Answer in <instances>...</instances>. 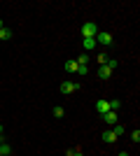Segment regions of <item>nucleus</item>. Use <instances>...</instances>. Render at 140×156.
Masks as SVG:
<instances>
[{"mask_svg":"<svg viewBox=\"0 0 140 156\" xmlns=\"http://www.w3.org/2000/svg\"><path fill=\"white\" fill-rule=\"evenodd\" d=\"M12 37V30H9V28H0V40H2V42H7V40Z\"/></svg>","mask_w":140,"mask_h":156,"instance_id":"obj_11","label":"nucleus"},{"mask_svg":"<svg viewBox=\"0 0 140 156\" xmlns=\"http://www.w3.org/2000/svg\"><path fill=\"white\" fill-rule=\"evenodd\" d=\"M66 156H84V154H82V149H77V147H75V149H68Z\"/></svg>","mask_w":140,"mask_h":156,"instance_id":"obj_15","label":"nucleus"},{"mask_svg":"<svg viewBox=\"0 0 140 156\" xmlns=\"http://www.w3.org/2000/svg\"><path fill=\"white\" fill-rule=\"evenodd\" d=\"M75 91H80V82H61V93L63 96H70Z\"/></svg>","mask_w":140,"mask_h":156,"instance_id":"obj_3","label":"nucleus"},{"mask_svg":"<svg viewBox=\"0 0 140 156\" xmlns=\"http://www.w3.org/2000/svg\"><path fill=\"white\" fill-rule=\"evenodd\" d=\"M63 68H66V72H77V68H80V65H77V61H75V58H70V61H66V65H63Z\"/></svg>","mask_w":140,"mask_h":156,"instance_id":"obj_9","label":"nucleus"},{"mask_svg":"<svg viewBox=\"0 0 140 156\" xmlns=\"http://www.w3.org/2000/svg\"><path fill=\"white\" fill-rule=\"evenodd\" d=\"M89 58H91V56H89L87 51H82L80 56H77V58H75V61H77V65H87V63H89Z\"/></svg>","mask_w":140,"mask_h":156,"instance_id":"obj_10","label":"nucleus"},{"mask_svg":"<svg viewBox=\"0 0 140 156\" xmlns=\"http://www.w3.org/2000/svg\"><path fill=\"white\" fill-rule=\"evenodd\" d=\"M0 28H5V21H2V19H0Z\"/></svg>","mask_w":140,"mask_h":156,"instance_id":"obj_22","label":"nucleus"},{"mask_svg":"<svg viewBox=\"0 0 140 156\" xmlns=\"http://www.w3.org/2000/svg\"><path fill=\"white\" fill-rule=\"evenodd\" d=\"M96 110H98V114L103 117L105 112H110V103H107V100H98V103H96Z\"/></svg>","mask_w":140,"mask_h":156,"instance_id":"obj_7","label":"nucleus"},{"mask_svg":"<svg viewBox=\"0 0 140 156\" xmlns=\"http://www.w3.org/2000/svg\"><path fill=\"white\" fill-rule=\"evenodd\" d=\"M2 133H5V126H2V124H0V135H2Z\"/></svg>","mask_w":140,"mask_h":156,"instance_id":"obj_21","label":"nucleus"},{"mask_svg":"<svg viewBox=\"0 0 140 156\" xmlns=\"http://www.w3.org/2000/svg\"><path fill=\"white\" fill-rule=\"evenodd\" d=\"M9 151H12L9 144H7V142H0V154H2V156H9Z\"/></svg>","mask_w":140,"mask_h":156,"instance_id":"obj_13","label":"nucleus"},{"mask_svg":"<svg viewBox=\"0 0 140 156\" xmlns=\"http://www.w3.org/2000/svg\"><path fill=\"white\" fill-rule=\"evenodd\" d=\"M105 65H107V68H110V70L114 72V68H117V58H107V63H105Z\"/></svg>","mask_w":140,"mask_h":156,"instance_id":"obj_18","label":"nucleus"},{"mask_svg":"<svg viewBox=\"0 0 140 156\" xmlns=\"http://www.w3.org/2000/svg\"><path fill=\"white\" fill-rule=\"evenodd\" d=\"M82 47H84L87 51L96 49V37H82Z\"/></svg>","mask_w":140,"mask_h":156,"instance_id":"obj_8","label":"nucleus"},{"mask_svg":"<svg viewBox=\"0 0 140 156\" xmlns=\"http://www.w3.org/2000/svg\"><path fill=\"white\" fill-rule=\"evenodd\" d=\"M131 142H135V144L140 142V130H138V128H135L133 133H131Z\"/></svg>","mask_w":140,"mask_h":156,"instance_id":"obj_17","label":"nucleus"},{"mask_svg":"<svg viewBox=\"0 0 140 156\" xmlns=\"http://www.w3.org/2000/svg\"><path fill=\"white\" fill-rule=\"evenodd\" d=\"M0 156H2V154H0Z\"/></svg>","mask_w":140,"mask_h":156,"instance_id":"obj_24","label":"nucleus"},{"mask_svg":"<svg viewBox=\"0 0 140 156\" xmlns=\"http://www.w3.org/2000/svg\"><path fill=\"white\" fill-rule=\"evenodd\" d=\"M54 117H56V119H63V117H66V110H63L61 105H56V107H54Z\"/></svg>","mask_w":140,"mask_h":156,"instance_id":"obj_12","label":"nucleus"},{"mask_svg":"<svg viewBox=\"0 0 140 156\" xmlns=\"http://www.w3.org/2000/svg\"><path fill=\"white\" fill-rule=\"evenodd\" d=\"M98 77L100 79H110L112 77V70H110L107 65H98Z\"/></svg>","mask_w":140,"mask_h":156,"instance_id":"obj_6","label":"nucleus"},{"mask_svg":"<svg viewBox=\"0 0 140 156\" xmlns=\"http://www.w3.org/2000/svg\"><path fill=\"white\" fill-rule=\"evenodd\" d=\"M103 142H107V144H112V142H117V135H114V130L112 128H107V130H103Z\"/></svg>","mask_w":140,"mask_h":156,"instance_id":"obj_4","label":"nucleus"},{"mask_svg":"<svg viewBox=\"0 0 140 156\" xmlns=\"http://www.w3.org/2000/svg\"><path fill=\"white\" fill-rule=\"evenodd\" d=\"M119 156H131V154H126V151H121V154H119Z\"/></svg>","mask_w":140,"mask_h":156,"instance_id":"obj_23","label":"nucleus"},{"mask_svg":"<svg viewBox=\"0 0 140 156\" xmlns=\"http://www.w3.org/2000/svg\"><path fill=\"white\" fill-rule=\"evenodd\" d=\"M77 72H80V75H87V72H89V65H80V68H77Z\"/></svg>","mask_w":140,"mask_h":156,"instance_id":"obj_20","label":"nucleus"},{"mask_svg":"<svg viewBox=\"0 0 140 156\" xmlns=\"http://www.w3.org/2000/svg\"><path fill=\"white\" fill-rule=\"evenodd\" d=\"M96 44L114 47V37H112V33H107V30H98V35H96Z\"/></svg>","mask_w":140,"mask_h":156,"instance_id":"obj_1","label":"nucleus"},{"mask_svg":"<svg viewBox=\"0 0 140 156\" xmlns=\"http://www.w3.org/2000/svg\"><path fill=\"white\" fill-rule=\"evenodd\" d=\"M96 35H98V26L93 21H87L82 26V37H96Z\"/></svg>","mask_w":140,"mask_h":156,"instance_id":"obj_2","label":"nucleus"},{"mask_svg":"<svg viewBox=\"0 0 140 156\" xmlns=\"http://www.w3.org/2000/svg\"><path fill=\"white\" fill-rule=\"evenodd\" d=\"M107 58H110L107 54H98V56H96V63H98V65H105V63H107Z\"/></svg>","mask_w":140,"mask_h":156,"instance_id":"obj_14","label":"nucleus"},{"mask_svg":"<svg viewBox=\"0 0 140 156\" xmlns=\"http://www.w3.org/2000/svg\"><path fill=\"white\" fill-rule=\"evenodd\" d=\"M107 103H110V110H114V112H117V110H119V100H107Z\"/></svg>","mask_w":140,"mask_h":156,"instance_id":"obj_19","label":"nucleus"},{"mask_svg":"<svg viewBox=\"0 0 140 156\" xmlns=\"http://www.w3.org/2000/svg\"><path fill=\"white\" fill-rule=\"evenodd\" d=\"M103 121H105L107 126H114V124H117V112H114V110L105 112V114H103Z\"/></svg>","mask_w":140,"mask_h":156,"instance_id":"obj_5","label":"nucleus"},{"mask_svg":"<svg viewBox=\"0 0 140 156\" xmlns=\"http://www.w3.org/2000/svg\"><path fill=\"white\" fill-rule=\"evenodd\" d=\"M112 130H114V135H117V137L124 135V126H119V124H114V126H112Z\"/></svg>","mask_w":140,"mask_h":156,"instance_id":"obj_16","label":"nucleus"}]
</instances>
